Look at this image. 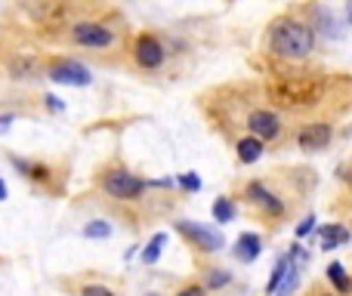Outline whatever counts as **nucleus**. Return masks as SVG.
Returning <instances> with one entry per match:
<instances>
[{
	"instance_id": "obj_1",
	"label": "nucleus",
	"mask_w": 352,
	"mask_h": 296,
	"mask_svg": "<svg viewBox=\"0 0 352 296\" xmlns=\"http://www.w3.org/2000/svg\"><path fill=\"white\" fill-rule=\"evenodd\" d=\"M269 43H272V53L281 56V59H290V62H300L312 53V31L306 28L303 22H294V18H284L272 28L269 34Z\"/></svg>"
},
{
	"instance_id": "obj_2",
	"label": "nucleus",
	"mask_w": 352,
	"mask_h": 296,
	"mask_svg": "<svg viewBox=\"0 0 352 296\" xmlns=\"http://www.w3.org/2000/svg\"><path fill=\"white\" fill-rule=\"evenodd\" d=\"M102 185L111 197H117V201H136V197L145 191V182H142L139 176H133V173H127V170L108 173Z\"/></svg>"
},
{
	"instance_id": "obj_3",
	"label": "nucleus",
	"mask_w": 352,
	"mask_h": 296,
	"mask_svg": "<svg viewBox=\"0 0 352 296\" xmlns=\"http://www.w3.org/2000/svg\"><path fill=\"white\" fill-rule=\"evenodd\" d=\"M176 228L185 234V238H191L201 250H207V253H216V250H222L226 247V241H222V234L220 232H213V228H204V225H198V222H176Z\"/></svg>"
},
{
	"instance_id": "obj_4",
	"label": "nucleus",
	"mask_w": 352,
	"mask_h": 296,
	"mask_svg": "<svg viewBox=\"0 0 352 296\" xmlns=\"http://www.w3.org/2000/svg\"><path fill=\"white\" fill-rule=\"evenodd\" d=\"M49 77L56 80V84H68V86H86L93 80V74L86 71L84 65H78V62H56L53 68H49Z\"/></svg>"
},
{
	"instance_id": "obj_5",
	"label": "nucleus",
	"mask_w": 352,
	"mask_h": 296,
	"mask_svg": "<svg viewBox=\"0 0 352 296\" xmlns=\"http://www.w3.org/2000/svg\"><path fill=\"white\" fill-rule=\"evenodd\" d=\"M247 127H250L253 139H275L278 130H281V123H278V117L272 114V111H250V117H247Z\"/></svg>"
},
{
	"instance_id": "obj_6",
	"label": "nucleus",
	"mask_w": 352,
	"mask_h": 296,
	"mask_svg": "<svg viewBox=\"0 0 352 296\" xmlns=\"http://www.w3.org/2000/svg\"><path fill=\"white\" fill-rule=\"evenodd\" d=\"M71 34H74V40L84 43V47H108V43H111V31L102 28V25H96V22L74 25Z\"/></svg>"
},
{
	"instance_id": "obj_7",
	"label": "nucleus",
	"mask_w": 352,
	"mask_h": 296,
	"mask_svg": "<svg viewBox=\"0 0 352 296\" xmlns=\"http://www.w3.org/2000/svg\"><path fill=\"white\" fill-rule=\"evenodd\" d=\"M296 142H300V148H306V151H318V148H325L327 142H331V127H327V123H309V127H303L300 133H296Z\"/></svg>"
},
{
	"instance_id": "obj_8",
	"label": "nucleus",
	"mask_w": 352,
	"mask_h": 296,
	"mask_svg": "<svg viewBox=\"0 0 352 296\" xmlns=\"http://www.w3.org/2000/svg\"><path fill=\"white\" fill-rule=\"evenodd\" d=\"M136 62H139L142 68H158L161 62H164V49H161V43L154 40L152 34H142L139 40H136Z\"/></svg>"
},
{
	"instance_id": "obj_9",
	"label": "nucleus",
	"mask_w": 352,
	"mask_h": 296,
	"mask_svg": "<svg viewBox=\"0 0 352 296\" xmlns=\"http://www.w3.org/2000/svg\"><path fill=\"white\" fill-rule=\"evenodd\" d=\"M259 250H263L259 234H241V238L235 241V256H238L241 262H253V259L259 256Z\"/></svg>"
},
{
	"instance_id": "obj_10",
	"label": "nucleus",
	"mask_w": 352,
	"mask_h": 296,
	"mask_svg": "<svg viewBox=\"0 0 352 296\" xmlns=\"http://www.w3.org/2000/svg\"><path fill=\"white\" fill-rule=\"evenodd\" d=\"M247 195H250V201L257 204V207H263V210H269V213H281V201H278L275 195H269V191L263 188L259 182H250L247 185Z\"/></svg>"
},
{
	"instance_id": "obj_11",
	"label": "nucleus",
	"mask_w": 352,
	"mask_h": 296,
	"mask_svg": "<svg viewBox=\"0 0 352 296\" xmlns=\"http://www.w3.org/2000/svg\"><path fill=\"white\" fill-rule=\"evenodd\" d=\"M290 269H294V256H281V259H278V265H275V271H272V278H269V284H266V290H269V293H278V287L288 281Z\"/></svg>"
},
{
	"instance_id": "obj_12",
	"label": "nucleus",
	"mask_w": 352,
	"mask_h": 296,
	"mask_svg": "<svg viewBox=\"0 0 352 296\" xmlns=\"http://www.w3.org/2000/svg\"><path fill=\"white\" fill-rule=\"evenodd\" d=\"M318 234H321V247H325V250H333V247L349 241V232H346L343 225H325Z\"/></svg>"
},
{
	"instance_id": "obj_13",
	"label": "nucleus",
	"mask_w": 352,
	"mask_h": 296,
	"mask_svg": "<svg viewBox=\"0 0 352 296\" xmlns=\"http://www.w3.org/2000/svg\"><path fill=\"white\" fill-rule=\"evenodd\" d=\"M327 278H331V284L340 290V293H349V290H352L349 275L343 271V265H340V262H331V265H327Z\"/></svg>"
},
{
	"instance_id": "obj_14",
	"label": "nucleus",
	"mask_w": 352,
	"mask_h": 296,
	"mask_svg": "<svg viewBox=\"0 0 352 296\" xmlns=\"http://www.w3.org/2000/svg\"><path fill=\"white\" fill-rule=\"evenodd\" d=\"M259 154H263V142L259 139H241L238 142V158L244 160V164H253Z\"/></svg>"
},
{
	"instance_id": "obj_15",
	"label": "nucleus",
	"mask_w": 352,
	"mask_h": 296,
	"mask_svg": "<svg viewBox=\"0 0 352 296\" xmlns=\"http://www.w3.org/2000/svg\"><path fill=\"white\" fill-rule=\"evenodd\" d=\"M164 244H167V234H164V232H158L152 241H148V247H145V250H142V262H148V265H152V262H158V256H161V247H164Z\"/></svg>"
},
{
	"instance_id": "obj_16",
	"label": "nucleus",
	"mask_w": 352,
	"mask_h": 296,
	"mask_svg": "<svg viewBox=\"0 0 352 296\" xmlns=\"http://www.w3.org/2000/svg\"><path fill=\"white\" fill-rule=\"evenodd\" d=\"M213 219L216 222H232L235 219V204L226 201V197H220V201L213 204Z\"/></svg>"
},
{
	"instance_id": "obj_17",
	"label": "nucleus",
	"mask_w": 352,
	"mask_h": 296,
	"mask_svg": "<svg viewBox=\"0 0 352 296\" xmlns=\"http://www.w3.org/2000/svg\"><path fill=\"white\" fill-rule=\"evenodd\" d=\"M296 287H300V265H294V269H290L288 281H284L281 287H278V293H275V296H290Z\"/></svg>"
},
{
	"instance_id": "obj_18",
	"label": "nucleus",
	"mask_w": 352,
	"mask_h": 296,
	"mask_svg": "<svg viewBox=\"0 0 352 296\" xmlns=\"http://www.w3.org/2000/svg\"><path fill=\"white\" fill-rule=\"evenodd\" d=\"M84 234H86V238H108L111 225H108V222H102V219H96V222H90V225L84 228Z\"/></svg>"
},
{
	"instance_id": "obj_19",
	"label": "nucleus",
	"mask_w": 352,
	"mask_h": 296,
	"mask_svg": "<svg viewBox=\"0 0 352 296\" xmlns=\"http://www.w3.org/2000/svg\"><path fill=\"white\" fill-rule=\"evenodd\" d=\"M179 185H183L185 191H198V188H201V179H198L195 173H185V176L179 179Z\"/></svg>"
},
{
	"instance_id": "obj_20",
	"label": "nucleus",
	"mask_w": 352,
	"mask_h": 296,
	"mask_svg": "<svg viewBox=\"0 0 352 296\" xmlns=\"http://www.w3.org/2000/svg\"><path fill=\"white\" fill-rule=\"evenodd\" d=\"M207 284H210V287H222V284H228V271L213 269V275L207 278Z\"/></svg>"
},
{
	"instance_id": "obj_21",
	"label": "nucleus",
	"mask_w": 352,
	"mask_h": 296,
	"mask_svg": "<svg viewBox=\"0 0 352 296\" xmlns=\"http://www.w3.org/2000/svg\"><path fill=\"white\" fill-rule=\"evenodd\" d=\"M315 228V216H306V219L300 222V225H296V238H306L309 232H312Z\"/></svg>"
},
{
	"instance_id": "obj_22",
	"label": "nucleus",
	"mask_w": 352,
	"mask_h": 296,
	"mask_svg": "<svg viewBox=\"0 0 352 296\" xmlns=\"http://www.w3.org/2000/svg\"><path fill=\"white\" fill-rule=\"evenodd\" d=\"M80 296H115L111 290H105V287H84L80 290Z\"/></svg>"
},
{
	"instance_id": "obj_23",
	"label": "nucleus",
	"mask_w": 352,
	"mask_h": 296,
	"mask_svg": "<svg viewBox=\"0 0 352 296\" xmlns=\"http://www.w3.org/2000/svg\"><path fill=\"white\" fill-rule=\"evenodd\" d=\"M47 108H49V111H62V102H59L56 96H47Z\"/></svg>"
},
{
	"instance_id": "obj_24",
	"label": "nucleus",
	"mask_w": 352,
	"mask_h": 296,
	"mask_svg": "<svg viewBox=\"0 0 352 296\" xmlns=\"http://www.w3.org/2000/svg\"><path fill=\"white\" fill-rule=\"evenodd\" d=\"M179 296H204V290L201 287H189V290H183Z\"/></svg>"
},
{
	"instance_id": "obj_25",
	"label": "nucleus",
	"mask_w": 352,
	"mask_h": 296,
	"mask_svg": "<svg viewBox=\"0 0 352 296\" xmlns=\"http://www.w3.org/2000/svg\"><path fill=\"white\" fill-rule=\"evenodd\" d=\"M6 197V185H3V179H0V201Z\"/></svg>"
}]
</instances>
